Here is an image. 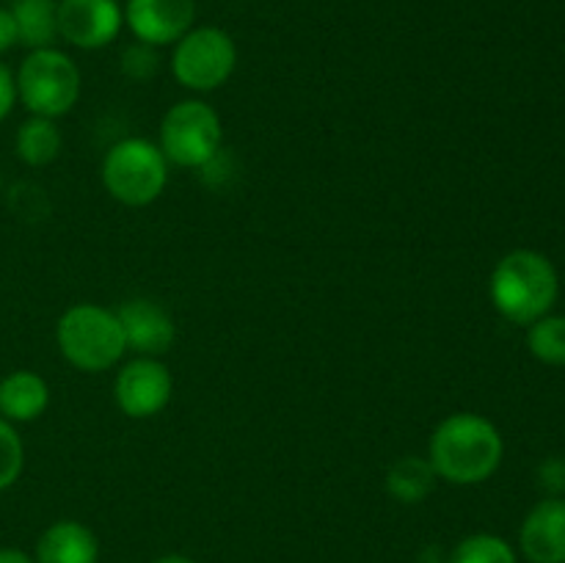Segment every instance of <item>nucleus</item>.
I'll list each match as a JSON object with an SVG mask.
<instances>
[{"label":"nucleus","mask_w":565,"mask_h":563,"mask_svg":"<svg viewBox=\"0 0 565 563\" xmlns=\"http://www.w3.org/2000/svg\"><path fill=\"white\" fill-rule=\"evenodd\" d=\"M502 436L494 423L472 412L450 414L430 436L428 461L450 484H483L502 464Z\"/></svg>","instance_id":"1"},{"label":"nucleus","mask_w":565,"mask_h":563,"mask_svg":"<svg viewBox=\"0 0 565 563\" xmlns=\"http://www.w3.org/2000/svg\"><path fill=\"white\" fill-rule=\"evenodd\" d=\"M491 298L508 320L530 326L544 318L557 298V274L550 259L530 248H516L497 263Z\"/></svg>","instance_id":"2"},{"label":"nucleus","mask_w":565,"mask_h":563,"mask_svg":"<svg viewBox=\"0 0 565 563\" xmlns=\"http://www.w3.org/2000/svg\"><path fill=\"white\" fill-rule=\"evenodd\" d=\"M58 348L77 370L99 373L125 357L127 342L116 312L97 304H75L58 320Z\"/></svg>","instance_id":"3"},{"label":"nucleus","mask_w":565,"mask_h":563,"mask_svg":"<svg viewBox=\"0 0 565 563\" xmlns=\"http://www.w3.org/2000/svg\"><path fill=\"white\" fill-rule=\"evenodd\" d=\"M169 180L163 149L147 138H125L114 144L103 160V182L110 196L130 208L152 204Z\"/></svg>","instance_id":"4"},{"label":"nucleus","mask_w":565,"mask_h":563,"mask_svg":"<svg viewBox=\"0 0 565 563\" xmlns=\"http://www.w3.org/2000/svg\"><path fill=\"white\" fill-rule=\"evenodd\" d=\"M17 94L33 116L55 119L70 114L81 97V72L75 61L58 50H33L17 75Z\"/></svg>","instance_id":"5"},{"label":"nucleus","mask_w":565,"mask_h":563,"mask_svg":"<svg viewBox=\"0 0 565 563\" xmlns=\"http://www.w3.org/2000/svg\"><path fill=\"white\" fill-rule=\"evenodd\" d=\"M160 149L166 160L185 169L207 166L221 149V119L202 99H185L163 116Z\"/></svg>","instance_id":"6"},{"label":"nucleus","mask_w":565,"mask_h":563,"mask_svg":"<svg viewBox=\"0 0 565 563\" xmlns=\"http://www.w3.org/2000/svg\"><path fill=\"white\" fill-rule=\"evenodd\" d=\"M237 64V47L221 28H196L177 42L174 75L193 92H213L224 86Z\"/></svg>","instance_id":"7"},{"label":"nucleus","mask_w":565,"mask_h":563,"mask_svg":"<svg viewBox=\"0 0 565 563\" xmlns=\"http://www.w3.org/2000/svg\"><path fill=\"white\" fill-rule=\"evenodd\" d=\"M171 390L174 381L169 368L152 357L132 359L116 375V403L132 419L154 417L163 412L171 401Z\"/></svg>","instance_id":"8"},{"label":"nucleus","mask_w":565,"mask_h":563,"mask_svg":"<svg viewBox=\"0 0 565 563\" xmlns=\"http://www.w3.org/2000/svg\"><path fill=\"white\" fill-rule=\"evenodd\" d=\"M121 28V9L116 0H61L58 33L70 44L97 50L114 42Z\"/></svg>","instance_id":"9"},{"label":"nucleus","mask_w":565,"mask_h":563,"mask_svg":"<svg viewBox=\"0 0 565 563\" xmlns=\"http://www.w3.org/2000/svg\"><path fill=\"white\" fill-rule=\"evenodd\" d=\"M193 0H127V25L149 47L180 42L193 25Z\"/></svg>","instance_id":"10"},{"label":"nucleus","mask_w":565,"mask_h":563,"mask_svg":"<svg viewBox=\"0 0 565 563\" xmlns=\"http://www.w3.org/2000/svg\"><path fill=\"white\" fill-rule=\"evenodd\" d=\"M121 331H125L127 348L147 357H158L166 353L174 342V323H171L169 312L160 304L147 301V298H132L116 309Z\"/></svg>","instance_id":"11"},{"label":"nucleus","mask_w":565,"mask_h":563,"mask_svg":"<svg viewBox=\"0 0 565 563\" xmlns=\"http://www.w3.org/2000/svg\"><path fill=\"white\" fill-rule=\"evenodd\" d=\"M522 550L530 563H565V500L550 497L527 513Z\"/></svg>","instance_id":"12"},{"label":"nucleus","mask_w":565,"mask_h":563,"mask_svg":"<svg viewBox=\"0 0 565 563\" xmlns=\"http://www.w3.org/2000/svg\"><path fill=\"white\" fill-rule=\"evenodd\" d=\"M97 555L92 530L72 519L50 524L36 544V563H97Z\"/></svg>","instance_id":"13"},{"label":"nucleus","mask_w":565,"mask_h":563,"mask_svg":"<svg viewBox=\"0 0 565 563\" xmlns=\"http://www.w3.org/2000/svg\"><path fill=\"white\" fill-rule=\"evenodd\" d=\"M47 381L31 370H14L0 381V417L9 423H31L47 408Z\"/></svg>","instance_id":"14"},{"label":"nucleus","mask_w":565,"mask_h":563,"mask_svg":"<svg viewBox=\"0 0 565 563\" xmlns=\"http://www.w3.org/2000/svg\"><path fill=\"white\" fill-rule=\"evenodd\" d=\"M11 17L17 39L33 50H44L58 36V3L55 0H14Z\"/></svg>","instance_id":"15"},{"label":"nucleus","mask_w":565,"mask_h":563,"mask_svg":"<svg viewBox=\"0 0 565 563\" xmlns=\"http://www.w3.org/2000/svg\"><path fill=\"white\" fill-rule=\"evenodd\" d=\"M17 155L25 160L28 166H47L58 158L61 152V132L53 125V119L44 116H33V119L22 121L17 130Z\"/></svg>","instance_id":"16"},{"label":"nucleus","mask_w":565,"mask_h":563,"mask_svg":"<svg viewBox=\"0 0 565 563\" xmlns=\"http://www.w3.org/2000/svg\"><path fill=\"white\" fill-rule=\"evenodd\" d=\"M436 480V469L430 467V461L425 458H401L395 467L390 469V478H386V489L392 497H397L401 502H419L430 495Z\"/></svg>","instance_id":"17"},{"label":"nucleus","mask_w":565,"mask_h":563,"mask_svg":"<svg viewBox=\"0 0 565 563\" xmlns=\"http://www.w3.org/2000/svg\"><path fill=\"white\" fill-rule=\"evenodd\" d=\"M527 346L541 362L565 364V318L563 315H544L530 323Z\"/></svg>","instance_id":"18"},{"label":"nucleus","mask_w":565,"mask_h":563,"mask_svg":"<svg viewBox=\"0 0 565 563\" xmlns=\"http://www.w3.org/2000/svg\"><path fill=\"white\" fill-rule=\"evenodd\" d=\"M450 563H516L511 544L500 535L478 533L463 539L452 552Z\"/></svg>","instance_id":"19"},{"label":"nucleus","mask_w":565,"mask_h":563,"mask_svg":"<svg viewBox=\"0 0 565 563\" xmlns=\"http://www.w3.org/2000/svg\"><path fill=\"white\" fill-rule=\"evenodd\" d=\"M25 464V450H22V439L14 431L9 419L0 417V491L17 484Z\"/></svg>","instance_id":"20"},{"label":"nucleus","mask_w":565,"mask_h":563,"mask_svg":"<svg viewBox=\"0 0 565 563\" xmlns=\"http://www.w3.org/2000/svg\"><path fill=\"white\" fill-rule=\"evenodd\" d=\"M158 70V55L149 44H136L125 53V72L132 77H149Z\"/></svg>","instance_id":"21"},{"label":"nucleus","mask_w":565,"mask_h":563,"mask_svg":"<svg viewBox=\"0 0 565 563\" xmlns=\"http://www.w3.org/2000/svg\"><path fill=\"white\" fill-rule=\"evenodd\" d=\"M17 99V81L14 75L9 72V66L0 64V121L11 114Z\"/></svg>","instance_id":"22"},{"label":"nucleus","mask_w":565,"mask_h":563,"mask_svg":"<svg viewBox=\"0 0 565 563\" xmlns=\"http://www.w3.org/2000/svg\"><path fill=\"white\" fill-rule=\"evenodd\" d=\"M541 478H544V486L552 491H563L565 489V461L561 458H552L541 467Z\"/></svg>","instance_id":"23"},{"label":"nucleus","mask_w":565,"mask_h":563,"mask_svg":"<svg viewBox=\"0 0 565 563\" xmlns=\"http://www.w3.org/2000/svg\"><path fill=\"white\" fill-rule=\"evenodd\" d=\"M17 42L20 39H17V22L11 17V9H0V53L14 47Z\"/></svg>","instance_id":"24"},{"label":"nucleus","mask_w":565,"mask_h":563,"mask_svg":"<svg viewBox=\"0 0 565 563\" xmlns=\"http://www.w3.org/2000/svg\"><path fill=\"white\" fill-rule=\"evenodd\" d=\"M0 563H36L22 550H0Z\"/></svg>","instance_id":"25"},{"label":"nucleus","mask_w":565,"mask_h":563,"mask_svg":"<svg viewBox=\"0 0 565 563\" xmlns=\"http://www.w3.org/2000/svg\"><path fill=\"white\" fill-rule=\"evenodd\" d=\"M154 563H193V561L185 555H163V557H158Z\"/></svg>","instance_id":"26"}]
</instances>
